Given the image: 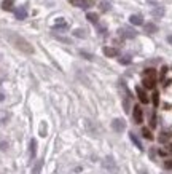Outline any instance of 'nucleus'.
Segmentation results:
<instances>
[{
	"instance_id": "nucleus-1",
	"label": "nucleus",
	"mask_w": 172,
	"mask_h": 174,
	"mask_svg": "<svg viewBox=\"0 0 172 174\" xmlns=\"http://www.w3.org/2000/svg\"><path fill=\"white\" fill-rule=\"evenodd\" d=\"M5 35L8 37V40L15 45L19 51H22V53H26V55H32L34 53V46L27 42L26 38H22L21 35H18V34H15V32H5Z\"/></svg>"
},
{
	"instance_id": "nucleus-2",
	"label": "nucleus",
	"mask_w": 172,
	"mask_h": 174,
	"mask_svg": "<svg viewBox=\"0 0 172 174\" xmlns=\"http://www.w3.org/2000/svg\"><path fill=\"white\" fill-rule=\"evenodd\" d=\"M112 128H113L116 133H121V131H124V128H126V122H124V120H121V118H115L113 122H112Z\"/></svg>"
},
{
	"instance_id": "nucleus-3",
	"label": "nucleus",
	"mask_w": 172,
	"mask_h": 174,
	"mask_svg": "<svg viewBox=\"0 0 172 174\" xmlns=\"http://www.w3.org/2000/svg\"><path fill=\"white\" fill-rule=\"evenodd\" d=\"M118 32H120V35L124 37V38H136V35H137V32L131 27H121Z\"/></svg>"
},
{
	"instance_id": "nucleus-4",
	"label": "nucleus",
	"mask_w": 172,
	"mask_h": 174,
	"mask_svg": "<svg viewBox=\"0 0 172 174\" xmlns=\"http://www.w3.org/2000/svg\"><path fill=\"white\" fill-rule=\"evenodd\" d=\"M132 115H134V122L136 123H142L143 122V112H142V107L140 105H134V112H132Z\"/></svg>"
},
{
	"instance_id": "nucleus-5",
	"label": "nucleus",
	"mask_w": 172,
	"mask_h": 174,
	"mask_svg": "<svg viewBox=\"0 0 172 174\" xmlns=\"http://www.w3.org/2000/svg\"><path fill=\"white\" fill-rule=\"evenodd\" d=\"M142 83H143V86L147 88V89H155V86H156V77H143Z\"/></svg>"
},
{
	"instance_id": "nucleus-6",
	"label": "nucleus",
	"mask_w": 172,
	"mask_h": 174,
	"mask_svg": "<svg viewBox=\"0 0 172 174\" xmlns=\"http://www.w3.org/2000/svg\"><path fill=\"white\" fill-rule=\"evenodd\" d=\"M70 3L73 5V7H78V8H83V10H86V8H89L92 3H91V0H70Z\"/></svg>"
},
{
	"instance_id": "nucleus-7",
	"label": "nucleus",
	"mask_w": 172,
	"mask_h": 174,
	"mask_svg": "<svg viewBox=\"0 0 172 174\" xmlns=\"http://www.w3.org/2000/svg\"><path fill=\"white\" fill-rule=\"evenodd\" d=\"M136 91H137V98H139V101H140L142 104H148V102H150V99H148V96H147V93H145V89H142L140 86H137Z\"/></svg>"
},
{
	"instance_id": "nucleus-8",
	"label": "nucleus",
	"mask_w": 172,
	"mask_h": 174,
	"mask_svg": "<svg viewBox=\"0 0 172 174\" xmlns=\"http://www.w3.org/2000/svg\"><path fill=\"white\" fill-rule=\"evenodd\" d=\"M15 16H16V19H26L27 18V8L26 7H21V8H18V10H15Z\"/></svg>"
},
{
	"instance_id": "nucleus-9",
	"label": "nucleus",
	"mask_w": 172,
	"mask_h": 174,
	"mask_svg": "<svg viewBox=\"0 0 172 174\" xmlns=\"http://www.w3.org/2000/svg\"><path fill=\"white\" fill-rule=\"evenodd\" d=\"M104 55L107 56V58H115L116 55H118V51H116V48H112V46H104Z\"/></svg>"
},
{
	"instance_id": "nucleus-10",
	"label": "nucleus",
	"mask_w": 172,
	"mask_h": 174,
	"mask_svg": "<svg viewBox=\"0 0 172 174\" xmlns=\"http://www.w3.org/2000/svg\"><path fill=\"white\" fill-rule=\"evenodd\" d=\"M129 22L134 24V26H142L143 24V18H142V15H132L129 18Z\"/></svg>"
},
{
	"instance_id": "nucleus-11",
	"label": "nucleus",
	"mask_w": 172,
	"mask_h": 174,
	"mask_svg": "<svg viewBox=\"0 0 172 174\" xmlns=\"http://www.w3.org/2000/svg\"><path fill=\"white\" fill-rule=\"evenodd\" d=\"M102 165H104V168H105V169H110V171H112V169H113V171L116 169V165H115V162H113V160H112L110 157H109V158H105Z\"/></svg>"
},
{
	"instance_id": "nucleus-12",
	"label": "nucleus",
	"mask_w": 172,
	"mask_h": 174,
	"mask_svg": "<svg viewBox=\"0 0 172 174\" xmlns=\"http://www.w3.org/2000/svg\"><path fill=\"white\" fill-rule=\"evenodd\" d=\"M13 3H15V0H3V2H2V10L10 11L13 8Z\"/></svg>"
},
{
	"instance_id": "nucleus-13",
	"label": "nucleus",
	"mask_w": 172,
	"mask_h": 174,
	"mask_svg": "<svg viewBox=\"0 0 172 174\" xmlns=\"http://www.w3.org/2000/svg\"><path fill=\"white\" fill-rule=\"evenodd\" d=\"M129 138H131V141H132V142L136 144V147H137L139 150H142V149H143V147H142V144H140V141L137 139V136L134 134V133H129Z\"/></svg>"
},
{
	"instance_id": "nucleus-14",
	"label": "nucleus",
	"mask_w": 172,
	"mask_h": 174,
	"mask_svg": "<svg viewBox=\"0 0 172 174\" xmlns=\"http://www.w3.org/2000/svg\"><path fill=\"white\" fill-rule=\"evenodd\" d=\"M86 19L89 21V22H97L99 21V15H97V13H88V15H86Z\"/></svg>"
},
{
	"instance_id": "nucleus-15",
	"label": "nucleus",
	"mask_w": 172,
	"mask_h": 174,
	"mask_svg": "<svg viewBox=\"0 0 172 174\" xmlns=\"http://www.w3.org/2000/svg\"><path fill=\"white\" fill-rule=\"evenodd\" d=\"M158 31V27L153 24V22H148V24H145V32H148V34H153V32H156Z\"/></svg>"
},
{
	"instance_id": "nucleus-16",
	"label": "nucleus",
	"mask_w": 172,
	"mask_h": 174,
	"mask_svg": "<svg viewBox=\"0 0 172 174\" xmlns=\"http://www.w3.org/2000/svg\"><path fill=\"white\" fill-rule=\"evenodd\" d=\"M42 166H43V160H38L37 165H35V166H34V169H32V174H40Z\"/></svg>"
},
{
	"instance_id": "nucleus-17",
	"label": "nucleus",
	"mask_w": 172,
	"mask_h": 174,
	"mask_svg": "<svg viewBox=\"0 0 172 174\" xmlns=\"http://www.w3.org/2000/svg\"><path fill=\"white\" fill-rule=\"evenodd\" d=\"M35 152H37V141L32 139L30 141V158H35Z\"/></svg>"
},
{
	"instance_id": "nucleus-18",
	"label": "nucleus",
	"mask_w": 172,
	"mask_h": 174,
	"mask_svg": "<svg viewBox=\"0 0 172 174\" xmlns=\"http://www.w3.org/2000/svg\"><path fill=\"white\" fill-rule=\"evenodd\" d=\"M142 136L145 138V139H153V134H151V131L148 129V128H142Z\"/></svg>"
},
{
	"instance_id": "nucleus-19",
	"label": "nucleus",
	"mask_w": 172,
	"mask_h": 174,
	"mask_svg": "<svg viewBox=\"0 0 172 174\" xmlns=\"http://www.w3.org/2000/svg\"><path fill=\"white\" fill-rule=\"evenodd\" d=\"M170 139V133H161V136L158 138V141H160L161 144H164V142H167Z\"/></svg>"
},
{
	"instance_id": "nucleus-20",
	"label": "nucleus",
	"mask_w": 172,
	"mask_h": 174,
	"mask_svg": "<svg viewBox=\"0 0 172 174\" xmlns=\"http://www.w3.org/2000/svg\"><path fill=\"white\" fill-rule=\"evenodd\" d=\"M110 2H109V0H102V2H100V10L102 11H109L110 10Z\"/></svg>"
},
{
	"instance_id": "nucleus-21",
	"label": "nucleus",
	"mask_w": 172,
	"mask_h": 174,
	"mask_svg": "<svg viewBox=\"0 0 172 174\" xmlns=\"http://www.w3.org/2000/svg\"><path fill=\"white\" fill-rule=\"evenodd\" d=\"M151 102H153V105L156 107L158 104H160V93L158 91H155L153 94H151Z\"/></svg>"
},
{
	"instance_id": "nucleus-22",
	"label": "nucleus",
	"mask_w": 172,
	"mask_h": 174,
	"mask_svg": "<svg viewBox=\"0 0 172 174\" xmlns=\"http://www.w3.org/2000/svg\"><path fill=\"white\" fill-rule=\"evenodd\" d=\"M143 77H156V70L155 69H145L143 70Z\"/></svg>"
},
{
	"instance_id": "nucleus-23",
	"label": "nucleus",
	"mask_w": 172,
	"mask_h": 174,
	"mask_svg": "<svg viewBox=\"0 0 172 174\" xmlns=\"http://www.w3.org/2000/svg\"><path fill=\"white\" fill-rule=\"evenodd\" d=\"M73 35H75V37L83 38V37H86V32H85L83 29H77V31H73Z\"/></svg>"
},
{
	"instance_id": "nucleus-24",
	"label": "nucleus",
	"mask_w": 172,
	"mask_h": 174,
	"mask_svg": "<svg viewBox=\"0 0 172 174\" xmlns=\"http://www.w3.org/2000/svg\"><path fill=\"white\" fill-rule=\"evenodd\" d=\"M80 55H81L83 58H86V59H89V61L92 59V55H89V53H86L85 50H81V51H80Z\"/></svg>"
},
{
	"instance_id": "nucleus-25",
	"label": "nucleus",
	"mask_w": 172,
	"mask_h": 174,
	"mask_svg": "<svg viewBox=\"0 0 172 174\" xmlns=\"http://www.w3.org/2000/svg\"><path fill=\"white\" fill-rule=\"evenodd\" d=\"M7 118H8V114L7 112H2V114H0V123H5Z\"/></svg>"
},
{
	"instance_id": "nucleus-26",
	"label": "nucleus",
	"mask_w": 172,
	"mask_h": 174,
	"mask_svg": "<svg viewBox=\"0 0 172 174\" xmlns=\"http://www.w3.org/2000/svg\"><path fill=\"white\" fill-rule=\"evenodd\" d=\"M120 62H121V64H129V62H131V56H123V58H120Z\"/></svg>"
},
{
	"instance_id": "nucleus-27",
	"label": "nucleus",
	"mask_w": 172,
	"mask_h": 174,
	"mask_svg": "<svg viewBox=\"0 0 172 174\" xmlns=\"http://www.w3.org/2000/svg\"><path fill=\"white\" fill-rule=\"evenodd\" d=\"M164 168H166V169H172V160H167V162H164Z\"/></svg>"
},
{
	"instance_id": "nucleus-28",
	"label": "nucleus",
	"mask_w": 172,
	"mask_h": 174,
	"mask_svg": "<svg viewBox=\"0 0 172 174\" xmlns=\"http://www.w3.org/2000/svg\"><path fill=\"white\" fill-rule=\"evenodd\" d=\"M150 126H151V128H155V126H156V117H155V114L151 115V122H150Z\"/></svg>"
},
{
	"instance_id": "nucleus-29",
	"label": "nucleus",
	"mask_w": 172,
	"mask_h": 174,
	"mask_svg": "<svg viewBox=\"0 0 172 174\" xmlns=\"http://www.w3.org/2000/svg\"><path fill=\"white\" fill-rule=\"evenodd\" d=\"M153 13H155V15H156V16H163V13H164V11H163V10L160 8V10H155Z\"/></svg>"
},
{
	"instance_id": "nucleus-30",
	"label": "nucleus",
	"mask_w": 172,
	"mask_h": 174,
	"mask_svg": "<svg viewBox=\"0 0 172 174\" xmlns=\"http://www.w3.org/2000/svg\"><path fill=\"white\" fill-rule=\"evenodd\" d=\"M166 72H167V67H166V65H164V67L161 69V78H163V77L166 75Z\"/></svg>"
},
{
	"instance_id": "nucleus-31",
	"label": "nucleus",
	"mask_w": 172,
	"mask_h": 174,
	"mask_svg": "<svg viewBox=\"0 0 172 174\" xmlns=\"http://www.w3.org/2000/svg\"><path fill=\"white\" fill-rule=\"evenodd\" d=\"M167 42H169V43L172 45V35H169V37H167Z\"/></svg>"
},
{
	"instance_id": "nucleus-32",
	"label": "nucleus",
	"mask_w": 172,
	"mask_h": 174,
	"mask_svg": "<svg viewBox=\"0 0 172 174\" xmlns=\"http://www.w3.org/2000/svg\"><path fill=\"white\" fill-rule=\"evenodd\" d=\"M0 101H3V94H2V93H0Z\"/></svg>"
}]
</instances>
